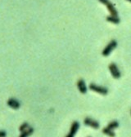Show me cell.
<instances>
[{"instance_id": "6da1fadb", "label": "cell", "mask_w": 131, "mask_h": 137, "mask_svg": "<svg viewBox=\"0 0 131 137\" xmlns=\"http://www.w3.org/2000/svg\"><path fill=\"white\" fill-rule=\"evenodd\" d=\"M116 46H117V42L116 40H111V41L104 47L103 51H102V56H108L111 53V51L116 47Z\"/></svg>"}, {"instance_id": "7a4b0ae2", "label": "cell", "mask_w": 131, "mask_h": 137, "mask_svg": "<svg viewBox=\"0 0 131 137\" xmlns=\"http://www.w3.org/2000/svg\"><path fill=\"white\" fill-rule=\"evenodd\" d=\"M89 88L91 91H95V92L101 94V95H107L108 92L107 88H106L104 87H101V86H98V85H96L94 83H90L89 86Z\"/></svg>"}, {"instance_id": "3957f363", "label": "cell", "mask_w": 131, "mask_h": 137, "mask_svg": "<svg viewBox=\"0 0 131 137\" xmlns=\"http://www.w3.org/2000/svg\"><path fill=\"white\" fill-rule=\"evenodd\" d=\"M108 68H109V70L111 72V76L116 78V79H118L121 78V72H120L119 68H118V66L116 65V64H115V63H111V64L109 65V66H108Z\"/></svg>"}, {"instance_id": "277c9868", "label": "cell", "mask_w": 131, "mask_h": 137, "mask_svg": "<svg viewBox=\"0 0 131 137\" xmlns=\"http://www.w3.org/2000/svg\"><path fill=\"white\" fill-rule=\"evenodd\" d=\"M84 125L89 126V127H91L92 128H94V129L99 128V126H100V124H99L98 122H97L96 120H93V119L90 118H84Z\"/></svg>"}, {"instance_id": "5b68a950", "label": "cell", "mask_w": 131, "mask_h": 137, "mask_svg": "<svg viewBox=\"0 0 131 137\" xmlns=\"http://www.w3.org/2000/svg\"><path fill=\"white\" fill-rule=\"evenodd\" d=\"M79 124L78 122L75 121L73 122L72 124H71V129H70V132L68 134L66 137H75L76 132L79 130Z\"/></svg>"}, {"instance_id": "8992f818", "label": "cell", "mask_w": 131, "mask_h": 137, "mask_svg": "<svg viewBox=\"0 0 131 137\" xmlns=\"http://www.w3.org/2000/svg\"><path fill=\"white\" fill-rule=\"evenodd\" d=\"M7 104L10 107L13 108V109H18V108L21 107V103L18 100H16L15 98H10L7 101Z\"/></svg>"}, {"instance_id": "52a82bcc", "label": "cell", "mask_w": 131, "mask_h": 137, "mask_svg": "<svg viewBox=\"0 0 131 137\" xmlns=\"http://www.w3.org/2000/svg\"><path fill=\"white\" fill-rule=\"evenodd\" d=\"M77 87L78 90L79 91V92L82 94H85L87 92V86L85 84V82L84 81V79H79L77 82Z\"/></svg>"}, {"instance_id": "ba28073f", "label": "cell", "mask_w": 131, "mask_h": 137, "mask_svg": "<svg viewBox=\"0 0 131 137\" xmlns=\"http://www.w3.org/2000/svg\"><path fill=\"white\" fill-rule=\"evenodd\" d=\"M34 128L30 127L29 128H27L26 130H25L24 131H22V132H21L19 137H29L30 135H31L33 133H34Z\"/></svg>"}, {"instance_id": "9c48e42d", "label": "cell", "mask_w": 131, "mask_h": 137, "mask_svg": "<svg viewBox=\"0 0 131 137\" xmlns=\"http://www.w3.org/2000/svg\"><path fill=\"white\" fill-rule=\"evenodd\" d=\"M102 133L108 135L109 137H115L116 136V134H115V132H114V131L110 128H108L107 127L102 129Z\"/></svg>"}, {"instance_id": "30bf717a", "label": "cell", "mask_w": 131, "mask_h": 137, "mask_svg": "<svg viewBox=\"0 0 131 137\" xmlns=\"http://www.w3.org/2000/svg\"><path fill=\"white\" fill-rule=\"evenodd\" d=\"M107 20H108L111 23H113V24H118V23H120L119 17L116 16H111V15H110L109 16L107 17Z\"/></svg>"}, {"instance_id": "8fae6325", "label": "cell", "mask_w": 131, "mask_h": 137, "mask_svg": "<svg viewBox=\"0 0 131 137\" xmlns=\"http://www.w3.org/2000/svg\"><path fill=\"white\" fill-rule=\"evenodd\" d=\"M118 127H119V123H118L117 121H112V122H111L109 124L107 125V127L110 128V129H111V130L116 129Z\"/></svg>"}, {"instance_id": "7c38bea8", "label": "cell", "mask_w": 131, "mask_h": 137, "mask_svg": "<svg viewBox=\"0 0 131 137\" xmlns=\"http://www.w3.org/2000/svg\"><path fill=\"white\" fill-rule=\"evenodd\" d=\"M30 127V125L28 122H23L21 126H20V127H19V131H21V132H22V131H24L25 130H26L27 128H29Z\"/></svg>"}, {"instance_id": "4fadbf2b", "label": "cell", "mask_w": 131, "mask_h": 137, "mask_svg": "<svg viewBox=\"0 0 131 137\" xmlns=\"http://www.w3.org/2000/svg\"><path fill=\"white\" fill-rule=\"evenodd\" d=\"M98 1L100 2V3H102V4H104L105 6H107V5H108L111 2L109 1V0H98Z\"/></svg>"}, {"instance_id": "5bb4252c", "label": "cell", "mask_w": 131, "mask_h": 137, "mask_svg": "<svg viewBox=\"0 0 131 137\" xmlns=\"http://www.w3.org/2000/svg\"><path fill=\"white\" fill-rule=\"evenodd\" d=\"M7 132L5 131H0V137H6Z\"/></svg>"}, {"instance_id": "9a60e30c", "label": "cell", "mask_w": 131, "mask_h": 137, "mask_svg": "<svg viewBox=\"0 0 131 137\" xmlns=\"http://www.w3.org/2000/svg\"><path fill=\"white\" fill-rule=\"evenodd\" d=\"M127 1H129V2H130V3H131V0H127Z\"/></svg>"}, {"instance_id": "2e32d148", "label": "cell", "mask_w": 131, "mask_h": 137, "mask_svg": "<svg viewBox=\"0 0 131 137\" xmlns=\"http://www.w3.org/2000/svg\"><path fill=\"white\" fill-rule=\"evenodd\" d=\"M130 113H131V110H130Z\"/></svg>"}]
</instances>
